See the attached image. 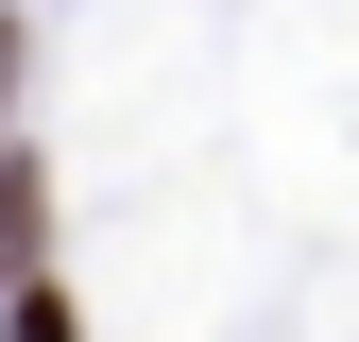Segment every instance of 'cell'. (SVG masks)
Wrapping results in <instances>:
<instances>
[{"mask_svg":"<svg viewBox=\"0 0 359 342\" xmlns=\"http://www.w3.org/2000/svg\"><path fill=\"white\" fill-rule=\"evenodd\" d=\"M0 291H34V171H0Z\"/></svg>","mask_w":359,"mask_h":342,"instance_id":"1","label":"cell"},{"mask_svg":"<svg viewBox=\"0 0 359 342\" xmlns=\"http://www.w3.org/2000/svg\"><path fill=\"white\" fill-rule=\"evenodd\" d=\"M0 342H86V325H69V291L34 274V291H0Z\"/></svg>","mask_w":359,"mask_h":342,"instance_id":"2","label":"cell"}]
</instances>
